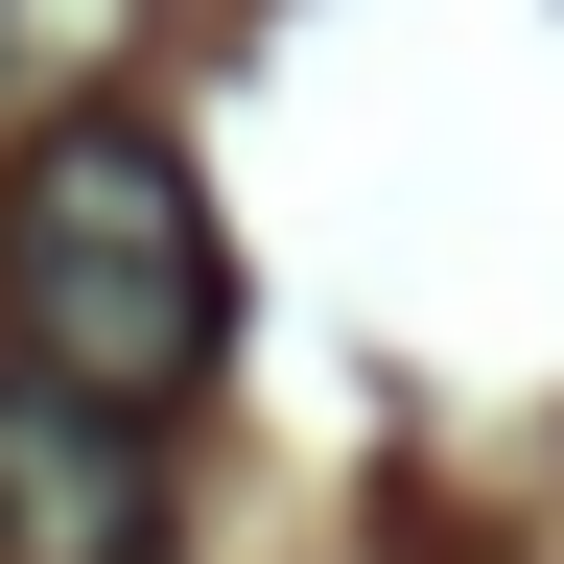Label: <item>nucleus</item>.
<instances>
[{"mask_svg":"<svg viewBox=\"0 0 564 564\" xmlns=\"http://www.w3.org/2000/svg\"><path fill=\"white\" fill-rule=\"evenodd\" d=\"M141 0H0V141H47V118H95V70H118Z\"/></svg>","mask_w":564,"mask_h":564,"instance_id":"obj_3","label":"nucleus"},{"mask_svg":"<svg viewBox=\"0 0 564 564\" xmlns=\"http://www.w3.org/2000/svg\"><path fill=\"white\" fill-rule=\"evenodd\" d=\"M0 564H165V447L0 377Z\"/></svg>","mask_w":564,"mask_h":564,"instance_id":"obj_2","label":"nucleus"},{"mask_svg":"<svg viewBox=\"0 0 564 564\" xmlns=\"http://www.w3.org/2000/svg\"><path fill=\"white\" fill-rule=\"evenodd\" d=\"M0 377H47V400H95V423H165L236 377V236H212V188H188V141L165 118H47V141H0Z\"/></svg>","mask_w":564,"mask_h":564,"instance_id":"obj_1","label":"nucleus"}]
</instances>
